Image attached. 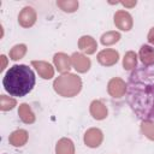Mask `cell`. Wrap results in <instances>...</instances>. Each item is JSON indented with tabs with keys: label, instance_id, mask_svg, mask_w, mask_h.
Returning <instances> with one entry per match:
<instances>
[{
	"label": "cell",
	"instance_id": "cell-15",
	"mask_svg": "<svg viewBox=\"0 0 154 154\" xmlns=\"http://www.w3.org/2000/svg\"><path fill=\"white\" fill-rule=\"evenodd\" d=\"M28 137H29V135H28V131L26 130L18 129V130H14L10 135L8 142L13 147H22V146H24L28 142Z\"/></svg>",
	"mask_w": 154,
	"mask_h": 154
},
{
	"label": "cell",
	"instance_id": "cell-8",
	"mask_svg": "<svg viewBox=\"0 0 154 154\" xmlns=\"http://www.w3.org/2000/svg\"><path fill=\"white\" fill-rule=\"evenodd\" d=\"M71 65L72 67L77 71V72H81V73H84L87 72L90 66H91V61L89 58H87L84 54L82 53H73L71 55Z\"/></svg>",
	"mask_w": 154,
	"mask_h": 154
},
{
	"label": "cell",
	"instance_id": "cell-10",
	"mask_svg": "<svg viewBox=\"0 0 154 154\" xmlns=\"http://www.w3.org/2000/svg\"><path fill=\"white\" fill-rule=\"evenodd\" d=\"M53 63H54V66L57 67V70L61 75L67 73L72 66L71 65V57H69L65 53H55L53 57Z\"/></svg>",
	"mask_w": 154,
	"mask_h": 154
},
{
	"label": "cell",
	"instance_id": "cell-6",
	"mask_svg": "<svg viewBox=\"0 0 154 154\" xmlns=\"http://www.w3.org/2000/svg\"><path fill=\"white\" fill-rule=\"evenodd\" d=\"M36 18H37L36 11L30 6H25L20 10L18 14V23L23 28H30L35 24Z\"/></svg>",
	"mask_w": 154,
	"mask_h": 154
},
{
	"label": "cell",
	"instance_id": "cell-9",
	"mask_svg": "<svg viewBox=\"0 0 154 154\" xmlns=\"http://www.w3.org/2000/svg\"><path fill=\"white\" fill-rule=\"evenodd\" d=\"M118 60H119V53L116 49H111V48L102 49L97 54V61L102 66H112L117 64Z\"/></svg>",
	"mask_w": 154,
	"mask_h": 154
},
{
	"label": "cell",
	"instance_id": "cell-11",
	"mask_svg": "<svg viewBox=\"0 0 154 154\" xmlns=\"http://www.w3.org/2000/svg\"><path fill=\"white\" fill-rule=\"evenodd\" d=\"M31 65L35 67V70L37 71V73L40 75V77H42L43 79H51L54 76V69L53 66L43 60H32Z\"/></svg>",
	"mask_w": 154,
	"mask_h": 154
},
{
	"label": "cell",
	"instance_id": "cell-19",
	"mask_svg": "<svg viewBox=\"0 0 154 154\" xmlns=\"http://www.w3.org/2000/svg\"><path fill=\"white\" fill-rule=\"evenodd\" d=\"M120 40V34L118 31H107L105 34L101 35V43L103 46H111V45H114L117 43L118 41Z\"/></svg>",
	"mask_w": 154,
	"mask_h": 154
},
{
	"label": "cell",
	"instance_id": "cell-26",
	"mask_svg": "<svg viewBox=\"0 0 154 154\" xmlns=\"http://www.w3.org/2000/svg\"><path fill=\"white\" fill-rule=\"evenodd\" d=\"M1 60H2V65H1V71H4L5 70V67H6V55H4V54H1Z\"/></svg>",
	"mask_w": 154,
	"mask_h": 154
},
{
	"label": "cell",
	"instance_id": "cell-16",
	"mask_svg": "<svg viewBox=\"0 0 154 154\" xmlns=\"http://www.w3.org/2000/svg\"><path fill=\"white\" fill-rule=\"evenodd\" d=\"M55 154H75V144L70 138L63 137L57 142Z\"/></svg>",
	"mask_w": 154,
	"mask_h": 154
},
{
	"label": "cell",
	"instance_id": "cell-4",
	"mask_svg": "<svg viewBox=\"0 0 154 154\" xmlns=\"http://www.w3.org/2000/svg\"><path fill=\"white\" fill-rule=\"evenodd\" d=\"M128 90V85L126 83L119 78V77H113L109 79L108 84H107V91L112 97H122L125 95Z\"/></svg>",
	"mask_w": 154,
	"mask_h": 154
},
{
	"label": "cell",
	"instance_id": "cell-24",
	"mask_svg": "<svg viewBox=\"0 0 154 154\" xmlns=\"http://www.w3.org/2000/svg\"><path fill=\"white\" fill-rule=\"evenodd\" d=\"M119 4H122V5L125 6V7H134V6H136L137 1H136V0H134V1H120Z\"/></svg>",
	"mask_w": 154,
	"mask_h": 154
},
{
	"label": "cell",
	"instance_id": "cell-25",
	"mask_svg": "<svg viewBox=\"0 0 154 154\" xmlns=\"http://www.w3.org/2000/svg\"><path fill=\"white\" fill-rule=\"evenodd\" d=\"M147 38H148V41H149V43H152V45H154V26L149 30V32H148V36H147Z\"/></svg>",
	"mask_w": 154,
	"mask_h": 154
},
{
	"label": "cell",
	"instance_id": "cell-3",
	"mask_svg": "<svg viewBox=\"0 0 154 154\" xmlns=\"http://www.w3.org/2000/svg\"><path fill=\"white\" fill-rule=\"evenodd\" d=\"M53 88L57 94L64 97H72L82 89V79L73 73H63L53 82Z\"/></svg>",
	"mask_w": 154,
	"mask_h": 154
},
{
	"label": "cell",
	"instance_id": "cell-21",
	"mask_svg": "<svg viewBox=\"0 0 154 154\" xmlns=\"http://www.w3.org/2000/svg\"><path fill=\"white\" fill-rule=\"evenodd\" d=\"M8 54H10V58L12 60H19V59H22L26 54V46L24 43L16 45V46H13L11 48Z\"/></svg>",
	"mask_w": 154,
	"mask_h": 154
},
{
	"label": "cell",
	"instance_id": "cell-22",
	"mask_svg": "<svg viewBox=\"0 0 154 154\" xmlns=\"http://www.w3.org/2000/svg\"><path fill=\"white\" fill-rule=\"evenodd\" d=\"M142 134L150 141H154V122L153 120H142L141 123Z\"/></svg>",
	"mask_w": 154,
	"mask_h": 154
},
{
	"label": "cell",
	"instance_id": "cell-14",
	"mask_svg": "<svg viewBox=\"0 0 154 154\" xmlns=\"http://www.w3.org/2000/svg\"><path fill=\"white\" fill-rule=\"evenodd\" d=\"M107 107L105 106V103L100 100H94L90 103V114L93 116L94 119L96 120H102L107 117Z\"/></svg>",
	"mask_w": 154,
	"mask_h": 154
},
{
	"label": "cell",
	"instance_id": "cell-7",
	"mask_svg": "<svg viewBox=\"0 0 154 154\" xmlns=\"http://www.w3.org/2000/svg\"><path fill=\"white\" fill-rule=\"evenodd\" d=\"M103 141V134L97 128H90L84 134V143L90 148L99 147Z\"/></svg>",
	"mask_w": 154,
	"mask_h": 154
},
{
	"label": "cell",
	"instance_id": "cell-2",
	"mask_svg": "<svg viewBox=\"0 0 154 154\" xmlns=\"http://www.w3.org/2000/svg\"><path fill=\"white\" fill-rule=\"evenodd\" d=\"M2 85L11 96H25L35 85V73L28 65L16 64L6 71L2 78Z\"/></svg>",
	"mask_w": 154,
	"mask_h": 154
},
{
	"label": "cell",
	"instance_id": "cell-12",
	"mask_svg": "<svg viewBox=\"0 0 154 154\" xmlns=\"http://www.w3.org/2000/svg\"><path fill=\"white\" fill-rule=\"evenodd\" d=\"M138 57H140L141 63L146 67L153 66L154 65V47L149 45H142L138 52Z\"/></svg>",
	"mask_w": 154,
	"mask_h": 154
},
{
	"label": "cell",
	"instance_id": "cell-18",
	"mask_svg": "<svg viewBox=\"0 0 154 154\" xmlns=\"http://www.w3.org/2000/svg\"><path fill=\"white\" fill-rule=\"evenodd\" d=\"M137 65V54L132 51H129L125 53L124 59H123V67L124 70H134Z\"/></svg>",
	"mask_w": 154,
	"mask_h": 154
},
{
	"label": "cell",
	"instance_id": "cell-1",
	"mask_svg": "<svg viewBox=\"0 0 154 154\" xmlns=\"http://www.w3.org/2000/svg\"><path fill=\"white\" fill-rule=\"evenodd\" d=\"M129 103L138 118H154V65L131 73L129 78Z\"/></svg>",
	"mask_w": 154,
	"mask_h": 154
},
{
	"label": "cell",
	"instance_id": "cell-13",
	"mask_svg": "<svg viewBox=\"0 0 154 154\" xmlns=\"http://www.w3.org/2000/svg\"><path fill=\"white\" fill-rule=\"evenodd\" d=\"M78 48L87 54H93L96 52L97 42L95 41L94 37H91L89 35H84L78 40Z\"/></svg>",
	"mask_w": 154,
	"mask_h": 154
},
{
	"label": "cell",
	"instance_id": "cell-23",
	"mask_svg": "<svg viewBox=\"0 0 154 154\" xmlns=\"http://www.w3.org/2000/svg\"><path fill=\"white\" fill-rule=\"evenodd\" d=\"M16 105H17V101L14 97L7 96L5 94L0 95V109L1 111H10V109L14 108Z\"/></svg>",
	"mask_w": 154,
	"mask_h": 154
},
{
	"label": "cell",
	"instance_id": "cell-20",
	"mask_svg": "<svg viewBox=\"0 0 154 154\" xmlns=\"http://www.w3.org/2000/svg\"><path fill=\"white\" fill-rule=\"evenodd\" d=\"M57 6L60 10H63L64 12L72 13V12L77 11V8H78V1L77 0H58L57 1Z\"/></svg>",
	"mask_w": 154,
	"mask_h": 154
},
{
	"label": "cell",
	"instance_id": "cell-5",
	"mask_svg": "<svg viewBox=\"0 0 154 154\" xmlns=\"http://www.w3.org/2000/svg\"><path fill=\"white\" fill-rule=\"evenodd\" d=\"M114 24L118 29H120L123 31H129L132 29L134 20H132L131 14L128 11L119 10L114 13Z\"/></svg>",
	"mask_w": 154,
	"mask_h": 154
},
{
	"label": "cell",
	"instance_id": "cell-17",
	"mask_svg": "<svg viewBox=\"0 0 154 154\" xmlns=\"http://www.w3.org/2000/svg\"><path fill=\"white\" fill-rule=\"evenodd\" d=\"M18 116L20 118V120L25 124H32L36 119L31 107L28 103H20L18 107Z\"/></svg>",
	"mask_w": 154,
	"mask_h": 154
}]
</instances>
